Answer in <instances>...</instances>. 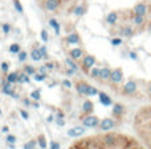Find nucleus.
<instances>
[{"label": "nucleus", "instance_id": "nucleus-56", "mask_svg": "<svg viewBox=\"0 0 151 149\" xmlns=\"http://www.w3.org/2000/svg\"><path fill=\"white\" fill-rule=\"evenodd\" d=\"M149 31H150V32H151V23H150V24H149Z\"/></svg>", "mask_w": 151, "mask_h": 149}, {"label": "nucleus", "instance_id": "nucleus-42", "mask_svg": "<svg viewBox=\"0 0 151 149\" xmlns=\"http://www.w3.org/2000/svg\"><path fill=\"white\" fill-rule=\"evenodd\" d=\"M50 149H61L58 141H50Z\"/></svg>", "mask_w": 151, "mask_h": 149}, {"label": "nucleus", "instance_id": "nucleus-38", "mask_svg": "<svg viewBox=\"0 0 151 149\" xmlns=\"http://www.w3.org/2000/svg\"><path fill=\"white\" fill-rule=\"evenodd\" d=\"M55 123L57 124L58 126H65V120H64V118H60V117H55Z\"/></svg>", "mask_w": 151, "mask_h": 149}, {"label": "nucleus", "instance_id": "nucleus-25", "mask_svg": "<svg viewBox=\"0 0 151 149\" xmlns=\"http://www.w3.org/2000/svg\"><path fill=\"white\" fill-rule=\"evenodd\" d=\"M99 73H101V68H98V67H93V68H91V71L89 72L90 77L94 78V80H98V78H99Z\"/></svg>", "mask_w": 151, "mask_h": 149}, {"label": "nucleus", "instance_id": "nucleus-15", "mask_svg": "<svg viewBox=\"0 0 151 149\" xmlns=\"http://www.w3.org/2000/svg\"><path fill=\"white\" fill-rule=\"evenodd\" d=\"M118 19H119V15H118L117 12H110L106 15V17H105V20H106V23L109 24V25H115L118 21Z\"/></svg>", "mask_w": 151, "mask_h": 149}, {"label": "nucleus", "instance_id": "nucleus-52", "mask_svg": "<svg viewBox=\"0 0 151 149\" xmlns=\"http://www.w3.org/2000/svg\"><path fill=\"white\" fill-rule=\"evenodd\" d=\"M1 132H3V133H8V132H9V128H8L7 125H4V126L1 128Z\"/></svg>", "mask_w": 151, "mask_h": 149}, {"label": "nucleus", "instance_id": "nucleus-41", "mask_svg": "<svg viewBox=\"0 0 151 149\" xmlns=\"http://www.w3.org/2000/svg\"><path fill=\"white\" fill-rule=\"evenodd\" d=\"M20 115H21V117H23L24 120H28L29 118V113L27 112L25 109H20Z\"/></svg>", "mask_w": 151, "mask_h": 149}, {"label": "nucleus", "instance_id": "nucleus-31", "mask_svg": "<svg viewBox=\"0 0 151 149\" xmlns=\"http://www.w3.org/2000/svg\"><path fill=\"white\" fill-rule=\"evenodd\" d=\"M48 77L47 73H35L33 75V80L35 81H44Z\"/></svg>", "mask_w": 151, "mask_h": 149}, {"label": "nucleus", "instance_id": "nucleus-51", "mask_svg": "<svg viewBox=\"0 0 151 149\" xmlns=\"http://www.w3.org/2000/svg\"><path fill=\"white\" fill-rule=\"evenodd\" d=\"M53 120H55V116H53V115H49L47 117V123H52Z\"/></svg>", "mask_w": 151, "mask_h": 149}, {"label": "nucleus", "instance_id": "nucleus-32", "mask_svg": "<svg viewBox=\"0 0 151 149\" xmlns=\"http://www.w3.org/2000/svg\"><path fill=\"white\" fill-rule=\"evenodd\" d=\"M65 64H68V65L72 69H74V71H77V69H78V65L73 61V59H70V57H69V59H65Z\"/></svg>", "mask_w": 151, "mask_h": 149}, {"label": "nucleus", "instance_id": "nucleus-14", "mask_svg": "<svg viewBox=\"0 0 151 149\" xmlns=\"http://www.w3.org/2000/svg\"><path fill=\"white\" fill-rule=\"evenodd\" d=\"M89 88V84L86 81H77L76 83V91L78 92V94H86V91Z\"/></svg>", "mask_w": 151, "mask_h": 149}, {"label": "nucleus", "instance_id": "nucleus-19", "mask_svg": "<svg viewBox=\"0 0 151 149\" xmlns=\"http://www.w3.org/2000/svg\"><path fill=\"white\" fill-rule=\"evenodd\" d=\"M31 59L33 61H40L42 59V56H41V53H40L39 48H32V51H31Z\"/></svg>", "mask_w": 151, "mask_h": 149}, {"label": "nucleus", "instance_id": "nucleus-55", "mask_svg": "<svg viewBox=\"0 0 151 149\" xmlns=\"http://www.w3.org/2000/svg\"><path fill=\"white\" fill-rule=\"evenodd\" d=\"M8 147H9L11 149H15V145H13V144H9V142H8Z\"/></svg>", "mask_w": 151, "mask_h": 149}, {"label": "nucleus", "instance_id": "nucleus-13", "mask_svg": "<svg viewBox=\"0 0 151 149\" xmlns=\"http://www.w3.org/2000/svg\"><path fill=\"white\" fill-rule=\"evenodd\" d=\"M82 110H83V116H82V117L90 115V113L94 110V104L90 101V100H86V101H83V104H82ZM82 117H81V118H82Z\"/></svg>", "mask_w": 151, "mask_h": 149}, {"label": "nucleus", "instance_id": "nucleus-33", "mask_svg": "<svg viewBox=\"0 0 151 149\" xmlns=\"http://www.w3.org/2000/svg\"><path fill=\"white\" fill-rule=\"evenodd\" d=\"M40 37H41V40H42L44 43H47L48 40H49V36H48L47 29H44V28L41 29V32H40Z\"/></svg>", "mask_w": 151, "mask_h": 149}, {"label": "nucleus", "instance_id": "nucleus-17", "mask_svg": "<svg viewBox=\"0 0 151 149\" xmlns=\"http://www.w3.org/2000/svg\"><path fill=\"white\" fill-rule=\"evenodd\" d=\"M49 25L52 27L53 29H55V33L57 35V36H60V33H61V25H60V23H58V21L56 20L55 17L49 19Z\"/></svg>", "mask_w": 151, "mask_h": 149}, {"label": "nucleus", "instance_id": "nucleus-18", "mask_svg": "<svg viewBox=\"0 0 151 149\" xmlns=\"http://www.w3.org/2000/svg\"><path fill=\"white\" fill-rule=\"evenodd\" d=\"M121 36H125V37H133L134 35V29L131 28L130 25H125L122 27V29H121Z\"/></svg>", "mask_w": 151, "mask_h": 149}, {"label": "nucleus", "instance_id": "nucleus-43", "mask_svg": "<svg viewBox=\"0 0 151 149\" xmlns=\"http://www.w3.org/2000/svg\"><path fill=\"white\" fill-rule=\"evenodd\" d=\"M63 85L66 86V88H72V81L68 80V78H64V80H63Z\"/></svg>", "mask_w": 151, "mask_h": 149}, {"label": "nucleus", "instance_id": "nucleus-27", "mask_svg": "<svg viewBox=\"0 0 151 149\" xmlns=\"http://www.w3.org/2000/svg\"><path fill=\"white\" fill-rule=\"evenodd\" d=\"M99 93V91L96 88V86H93V85H89V88H88V91H86V94L85 96H88V97H91V96H97V94Z\"/></svg>", "mask_w": 151, "mask_h": 149}, {"label": "nucleus", "instance_id": "nucleus-2", "mask_svg": "<svg viewBox=\"0 0 151 149\" xmlns=\"http://www.w3.org/2000/svg\"><path fill=\"white\" fill-rule=\"evenodd\" d=\"M137 91H138V84L135 80H129L122 86V94H125V96H133Z\"/></svg>", "mask_w": 151, "mask_h": 149}, {"label": "nucleus", "instance_id": "nucleus-29", "mask_svg": "<svg viewBox=\"0 0 151 149\" xmlns=\"http://www.w3.org/2000/svg\"><path fill=\"white\" fill-rule=\"evenodd\" d=\"M13 7H15V9L19 13H24V8H23V5H21L20 0H13Z\"/></svg>", "mask_w": 151, "mask_h": 149}, {"label": "nucleus", "instance_id": "nucleus-40", "mask_svg": "<svg viewBox=\"0 0 151 149\" xmlns=\"http://www.w3.org/2000/svg\"><path fill=\"white\" fill-rule=\"evenodd\" d=\"M7 142H9V144H15L16 142V136H13V134H8L7 136Z\"/></svg>", "mask_w": 151, "mask_h": 149}, {"label": "nucleus", "instance_id": "nucleus-3", "mask_svg": "<svg viewBox=\"0 0 151 149\" xmlns=\"http://www.w3.org/2000/svg\"><path fill=\"white\" fill-rule=\"evenodd\" d=\"M82 125L85 128H97L99 125V118L97 116L88 115L85 117H82Z\"/></svg>", "mask_w": 151, "mask_h": 149}, {"label": "nucleus", "instance_id": "nucleus-48", "mask_svg": "<svg viewBox=\"0 0 151 149\" xmlns=\"http://www.w3.org/2000/svg\"><path fill=\"white\" fill-rule=\"evenodd\" d=\"M39 72H40V73H47V67H45V65H41V67L39 68Z\"/></svg>", "mask_w": 151, "mask_h": 149}, {"label": "nucleus", "instance_id": "nucleus-47", "mask_svg": "<svg viewBox=\"0 0 151 149\" xmlns=\"http://www.w3.org/2000/svg\"><path fill=\"white\" fill-rule=\"evenodd\" d=\"M44 65L47 67V69H53V68H55V64H53V63H45Z\"/></svg>", "mask_w": 151, "mask_h": 149}, {"label": "nucleus", "instance_id": "nucleus-24", "mask_svg": "<svg viewBox=\"0 0 151 149\" xmlns=\"http://www.w3.org/2000/svg\"><path fill=\"white\" fill-rule=\"evenodd\" d=\"M37 144L40 145V148L41 149H47V137H45V134H39V137H37Z\"/></svg>", "mask_w": 151, "mask_h": 149}, {"label": "nucleus", "instance_id": "nucleus-57", "mask_svg": "<svg viewBox=\"0 0 151 149\" xmlns=\"http://www.w3.org/2000/svg\"><path fill=\"white\" fill-rule=\"evenodd\" d=\"M0 115H1V110H0Z\"/></svg>", "mask_w": 151, "mask_h": 149}, {"label": "nucleus", "instance_id": "nucleus-50", "mask_svg": "<svg viewBox=\"0 0 151 149\" xmlns=\"http://www.w3.org/2000/svg\"><path fill=\"white\" fill-rule=\"evenodd\" d=\"M32 107H33L35 109H39V108H40V104H39V101H32Z\"/></svg>", "mask_w": 151, "mask_h": 149}, {"label": "nucleus", "instance_id": "nucleus-4", "mask_svg": "<svg viewBox=\"0 0 151 149\" xmlns=\"http://www.w3.org/2000/svg\"><path fill=\"white\" fill-rule=\"evenodd\" d=\"M123 80V71L121 68L111 69V76H110V83L111 84H119Z\"/></svg>", "mask_w": 151, "mask_h": 149}, {"label": "nucleus", "instance_id": "nucleus-46", "mask_svg": "<svg viewBox=\"0 0 151 149\" xmlns=\"http://www.w3.org/2000/svg\"><path fill=\"white\" fill-rule=\"evenodd\" d=\"M55 117L64 118V117H65V113H64V112H61V110H57V113H56V116H55Z\"/></svg>", "mask_w": 151, "mask_h": 149}, {"label": "nucleus", "instance_id": "nucleus-22", "mask_svg": "<svg viewBox=\"0 0 151 149\" xmlns=\"http://www.w3.org/2000/svg\"><path fill=\"white\" fill-rule=\"evenodd\" d=\"M17 76H19L17 72H11V73H7L5 80L11 84H15V83H17Z\"/></svg>", "mask_w": 151, "mask_h": 149}, {"label": "nucleus", "instance_id": "nucleus-54", "mask_svg": "<svg viewBox=\"0 0 151 149\" xmlns=\"http://www.w3.org/2000/svg\"><path fill=\"white\" fill-rule=\"evenodd\" d=\"M147 91H149V94L151 96V81L149 83V86H147Z\"/></svg>", "mask_w": 151, "mask_h": 149}, {"label": "nucleus", "instance_id": "nucleus-37", "mask_svg": "<svg viewBox=\"0 0 151 149\" xmlns=\"http://www.w3.org/2000/svg\"><path fill=\"white\" fill-rule=\"evenodd\" d=\"M27 57H28V53H27L25 51H20V52H19V60L20 61H25Z\"/></svg>", "mask_w": 151, "mask_h": 149}, {"label": "nucleus", "instance_id": "nucleus-45", "mask_svg": "<svg viewBox=\"0 0 151 149\" xmlns=\"http://www.w3.org/2000/svg\"><path fill=\"white\" fill-rule=\"evenodd\" d=\"M28 144H29V147H31V149H35L36 145H37V139L36 140H29Z\"/></svg>", "mask_w": 151, "mask_h": 149}, {"label": "nucleus", "instance_id": "nucleus-35", "mask_svg": "<svg viewBox=\"0 0 151 149\" xmlns=\"http://www.w3.org/2000/svg\"><path fill=\"white\" fill-rule=\"evenodd\" d=\"M122 44V39L121 37H113L111 39V45L113 47H119Z\"/></svg>", "mask_w": 151, "mask_h": 149}, {"label": "nucleus", "instance_id": "nucleus-10", "mask_svg": "<svg viewBox=\"0 0 151 149\" xmlns=\"http://www.w3.org/2000/svg\"><path fill=\"white\" fill-rule=\"evenodd\" d=\"M98 97H99V102H101L104 107H111V105H113L111 97H110L109 94H106L105 92H99Z\"/></svg>", "mask_w": 151, "mask_h": 149}, {"label": "nucleus", "instance_id": "nucleus-49", "mask_svg": "<svg viewBox=\"0 0 151 149\" xmlns=\"http://www.w3.org/2000/svg\"><path fill=\"white\" fill-rule=\"evenodd\" d=\"M23 104L28 107V105H32V102H31V100L29 99H23Z\"/></svg>", "mask_w": 151, "mask_h": 149}, {"label": "nucleus", "instance_id": "nucleus-12", "mask_svg": "<svg viewBox=\"0 0 151 149\" xmlns=\"http://www.w3.org/2000/svg\"><path fill=\"white\" fill-rule=\"evenodd\" d=\"M65 43L66 44H70V45H76V44H80L81 43V39H80V35L73 32V33L68 35L65 39Z\"/></svg>", "mask_w": 151, "mask_h": 149}, {"label": "nucleus", "instance_id": "nucleus-36", "mask_svg": "<svg viewBox=\"0 0 151 149\" xmlns=\"http://www.w3.org/2000/svg\"><path fill=\"white\" fill-rule=\"evenodd\" d=\"M39 51H40V53H41L42 59H48V52H47V47H45V45L39 47Z\"/></svg>", "mask_w": 151, "mask_h": 149}, {"label": "nucleus", "instance_id": "nucleus-5", "mask_svg": "<svg viewBox=\"0 0 151 149\" xmlns=\"http://www.w3.org/2000/svg\"><path fill=\"white\" fill-rule=\"evenodd\" d=\"M99 129H101L102 132H109L111 131L113 128L115 126V121L113 120V118H104V120H101V123H99Z\"/></svg>", "mask_w": 151, "mask_h": 149}, {"label": "nucleus", "instance_id": "nucleus-11", "mask_svg": "<svg viewBox=\"0 0 151 149\" xmlns=\"http://www.w3.org/2000/svg\"><path fill=\"white\" fill-rule=\"evenodd\" d=\"M110 76H111V69L109 67H104V68H101V73H99L98 80L106 83V81H110Z\"/></svg>", "mask_w": 151, "mask_h": 149}, {"label": "nucleus", "instance_id": "nucleus-6", "mask_svg": "<svg viewBox=\"0 0 151 149\" xmlns=\"http://www.w3.org/2000/svg\"><path fill=\"white\" fill-rule=\"evenodd\" d=\"M61 0H45L44 1V8L48 12H55L60 8Z\"/></svg>", "mask_w": 151, "mask_h": 149}, {"label": "nucleus", "instance_id": "nucleus-28", "mask_svg": "<svg viewBox=\"0 0 151 149\" xmlns=\"http://www.w3.org/2000/svg\"><path fill=\"white\" fill-rule=\"evenodd\" d=\"M23 69H24V72H25L27 75H29V76H33L35 73H36V69H35L32 65H28V64H27V65H24Z\"/></svg>", "mask_w": 151, "mask_h": 149}, {"label": "nucleus", "instance_id": "nucleus-9", "mask_svg": "<svg viewBox=\"0 0 151 149\" xmlns=\"http://www.w3.org/2000/svg\"><path fill=\"white\" fill-rule=\"evenodd\" d=\"M111 113H113V116H114L115 118H121V117H122V115L125 113V107H123L122 104H119V102H117V104H113Z\"/></svg>", "mask_w": 151, "mask_h": 149}, {"label": "nucleus", "instance_id": "nucleus-8", "mask_svg": "<svg viewBox=\"0 0 151 149\" xmlns=\"http://www.w3.org/2000/svg\"><path fill=\"white\" fill-rule=\"evenodd\" d=\"M134 15H141V16H146L147 12H149V8H147V5L145 4V3H138V4L134 7L133 9Z\"/></svg>", "mask_w": 151, "mask_h": 149}, {"label": "nucleus", "instance_id": "nucleus-44", "mask_svg": "<svg viewBox=\"0 0 151 149\" xmlns=\"http://www.w3.org/2000/svg\"><path fill=\"white\" fill-rule=\"evenodd\" d=\"M129 57H130L131 60H137L138 55H137V52H134V51H130V52H129Z\"/></svg>", "mask_w": 151, "mask_h": 149}, {"label": "nucleus", "instance_id": "nucleus-1", "mask_svg": "<svg viewBox=\"0 0 151 149\" xmlns=\"http://www.w3.org/2000/svg\"><path fill=\"white\" fill-rule=\"evenodd\" d=\"M96 63H97V60H96V57H94L93 55H83L82 63H81V68H82V71L88 75L89 71L96 65Z\"/></svg>", "mask_w": 151, "mask_h": 149}, {"label": "nucleus", "instance_id": "nucleus-7", "mask_svg": "<svg viewBox=\"0 0 151 149\" xmlns=\"http://www.w3.org/2000/svg\"><path fill=\"white\" fill-rule=\"evenodd\" d=\"M85 133V126H76V128H72L68 131V136L72 137V139H78V137L83 136Z\"/></svg>", "mask_w": 151, "mask_h": 149}, {"label": "nucleus", "instance_id": "nucleus-16", "mask_svg": "<svg viewBox=\"0 0 151 149\" xmlns=\"http://www.w3.org/2000/svg\"><path fill=\"white\" fill-rule=\"evenodd\" d=\"M69 56H70V59H73V60H78V59H81L83 56V51L81 49V48H73V49L69 51Z\"/></svg>", "mask_w": 151, "mask_h": 149}, {"label": "nucleus", "instance_id": "nucleus-26", "mask_svg": "<svg viewBox=\"0 0 151 149\" xmlns=\"http://www.w3.org/2000/svg\"><path fill=\"white\" fill-rule=\"evenodd\" d=\"M31 99L33 101H40L41 100V89H35V91L31 92Z\"/></svg>", "mask_w": 151, "mask_h": 149}, {"label": "nucleus", "instance_id": "nucleus-30", "mask_svg": "<svg viewBox=\"0 0 151 149\" xmlns=\"http://www.w3.org/2000/svg\"><path fill=\"white\" fill-rule=\"evenodd\" d=\"M20 51H21V48H20V45H19L17 43H13V44L9 45V52L11 53H19Z\"/></svg>", "mask_w": 151, "mask_h": 149}, {"label": "nucleus", "instance_id": "nucleus-39", "mask_svg": "<svg viewBox=\"0 0 151 149\" xmlns=\"http://www.w3.org/2000/svg\"><path fill=\"white\" fill-rule=\"evenodd\" d=\"M0 67H1V71L4 72V73H8V68H9V64H8L7 61H3Z\"/></svg>", "mask_w": 151, "mask_h": 149}, {"label": "nucleus", "instance_id": "nucleus-20", "mask_svg": "<svg viewBox=\"0 0 151 149\" xmlns=\"http://www.w3.org/2000/svg\"><path fill=\"white\" fill-rule=\"evenodd\" d=\"M85 12H86V7H85L83 4H78V5H76L74 9H73L74 16H82Z\"/></svg>", "mask_w": 151, "mask_h": 149}, {"label": "nucleus", "instance_id": "nucleus-53", "mask_svg": "<svg viewBox=\"0 0 151 149\" xmlns=\"http://www.w3.org/2000/svg\"><path fill=\"white\" fill-rule=\"evenodd\" d=\"M23 149H31V147H29V144H28V142H25V144L23 145Z\"/></svg>", "mask_w": 151, "mask_h": 149}, {"label": "nucleus", "instance_id": "nucleus-23", "mask_svg": "<svg viewBox=\"0 0 151 149\" xmlns=\"http://www.w3.org/2000/svg\"><path fill=\"white\" fill-rule=\"evenodd\" d=\"M133 21L137 27H142L145 24V16H141V15H134L133 16Z\"/></svg>", "mask_w": 151, "mask_h": 149}, {"label": "nucleus", "instance_id": "nucleus-34", "mask_svg": "<svg viewBox=\"0 0 151 149\" xmlns=\"http://www.w3.org/2000/svg\"><path fill=\"white\" fill-rule=\"evenodd\" d=\"M11 29H12V28H11V25H9L8 23L1 24V31H3V33H4V35H8V33H9Z\"/></svg>", "mask_w": 151, "mask_h": 149}, {"label": "nucleus", "instance_id": "nucleus-21", "mask_svg": "<svg viewBox=\"0 0 151 149\" xmlns=\"http://www.w3.org/2000/svg\"><path fill=\"white\" fill-rule=\"evenodd\" d=\"M17 83L19 84H29L31 83V78H29V75H27L25 72H23V73H19L17 76Z\"/></svg>", "mask_w": 151, "mask_h": 149}]
</instances>
